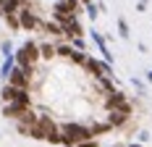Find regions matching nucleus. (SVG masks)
Returning a JSON list of instances; mask_svg holds the SVG:
<instances>
[{
	"mask_svg": "<svg viewBox=\"0 0 152 147\" xmlns=\"http://www.w3.org/2000/svg\"><path fill=\"white\" fill-rule=\"evenodd\" d=\"M63 137H66V142L63 145H79V142H84V139H92L94 132H92V126H84V123H66L61 129Z\"/></svg>",
	"mask_w": 152,
	"mask_h": 147,
	"instance_id": "1",
	"label": "nucleus"
},
{
	"mask_svg": "<svg viewBox=\"0 0 152 147\" xmlns=\"http://www.w3.org/2000/svg\"><path fill=\"white\" fill-rule=\"evenodd\" d=\"M39 55H42V53H39V47H37L34 42H26L21 50H18V53H16V63H18V66H24V68L31 74L34 68H37V60H39Z\"/></svg>",
	"mask_w": 152,
	"mask_h": 147,
	"instance_id": "2",
	"label": "nucleus"
},
{
	"mask_svg": "<svg viewBox=\"0 0 152 147\" xmlns=\"http://www.w3.org/2000/svg\"><path fill=\"white\" fill-rule=\"evenodd\" d=\"M118 29H121V34H123V37H129V24H126L123 18L118 21Z\"/></svg>",
	"mask_w": 152,
	"mask_h": 147,
	"instance_id": "3",
	"label": "nucleus"
},
{
	"mask_svg": "<svg viewBox=\"0 0 152 147\" xmlns=\"http://www.w3.org/2000/svg\"><path fill=\"white\" fill-rule=\"evenodd\" d=\"M76 147H97V142L94 139H84V142H79Z\"/></svg>",
	"mask_w": 152,
	"mask_h": 147,
	"instance_id": "4",
	"label": "nucleus"
},
{
	"mask_svg": "<svg viewBox=\"0 0 152 147\" xmlns=\"http://www.w3.org/2000/svg\"><path fill=\"white\" fill-rule=\"evenodd\" d=\"M74 47H76V50H84V42H81L79 37H74Z\"/></svg>",
	"mask_w": 152,
	"mask_h": 147,
	"instance_id": "5",
	"label": "nucleus"
},
{
	"mask_svg": "<svg viewBox=\"0 0 152 147\" xmlns=\"http://www.w3.org/2000/svg\"><path fill=\"white\" fill-rule=\"evenodd\" d=\"M131 147H142V145H131Z\"/></svg>",
	"mask_w": 152,
	"mask_h": 147,
	"instance_id": "6",
	"label": "nucleus"
},
{
	"mask_svg": "<svg viewBox=\"0 0 152 147\" xmlns=\"http://www.w3.org/2000/svg\"><path fill=\"white\" fill-rule=\"evenodd\" d=\"M150 82H152V74H150Z\"/></svg>",
	"mask_w": 152,
	"mask_h": 147,
	"instance_id": "7",
	"label": "nucleus"
}]
</instances>
